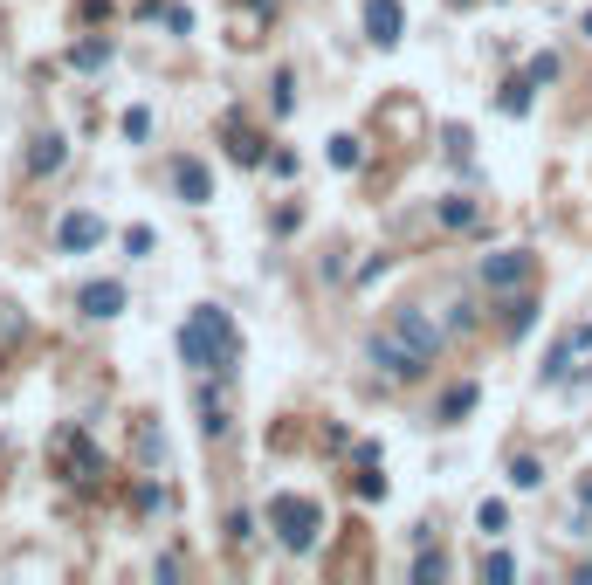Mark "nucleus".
Listing matches in <instances>:
<instances>
[{"instance_id":"39448f33","label":"nucleus","mask_w":592,"mask_h":585,"mask_svg":"<svg viewBox=\"0 0 592 585\" xmlns=\"http://www.w3.org/2000/svg\"><path fill=\"white\" fill-rule=\"evenodd\" d=\"M407 35V7L400 0H365V42L372 49H400Z\"/></svg>"},{"instance_id":"ddd939ff","label":"nucleus","mask_w":592,"mask_h":585,"mask_svg":"<svg viewBox=\"0 0 592 585\" xmlns=\"http://www.w3.org/2000/svg\"><path fill=\"white\" fill-rule=\"evenodd\" d=\"M531 83H537L531 69H524V76H510V83L496 90V111H503V117H524V111H531Z\"/></svg>"},{"instance_id":"c756f323","label":"nucleus","mask_w":592,"mask_h":585,"mask_svg":"<svg viewBox=\"0 0 592 585\" xmlns=\"http://www.w3.org/2000/svg\"><path fill=\"white\" fill-rule=\"evenodd\" d=\"M531 76L537 83H558V56H531Z\"/></svg>"},{"instance_id":"393cba45","label":"nucleus","mask_w":592,"mask_h":585,"mask_svg":"<svg viewBox=\"0 0 592 585\" xmlns=\"http://www.w3.org/2000/svg\"><path fill=\"white\" fill-rule=\"evenodd\" d=\"M124 138H131V145L152 138V111H124Z\"/></svg>"},{"instance_id":"dca6fc26","label":"nucleus","mask_w":592,"mask_h":585,"mask_svg":"<svg viewBox=\"0 0 592 585\" xmlns=\"http://www.w3.org/2000/svg\"><path fill=\"white\" fill-rule=\"evenodd\" d=\"M475 407V386L469 379H462V386H455V393H448V400H441V413H434V420H441V427H455V420H462V413Z\"/></svg>"},{"instance_id":"7ed1b4c3","label":"nucleus","mask_w":592,"mask_h":585,"mask_svg":"<svg viewBox=\"0 0 592 585\" xmlns=\"http://www.w3.org/2000/svg\"><path fill=\"white\" fill-rule=\"evenodd\" d=\"M269 524H276V544L283 551H317L324 544V510L310 496H276L269 503Z\"/></svg>"},{"instance_id":"f8f14e48","label":"nucleus","mask_w":592,"mask_h":585,"mask_svg":"<svg viewBox=\"0 0 592 585\" xmlns=\"http://www.w3.org/2000/svg\"><path fill=\"white\" fill-rule=\"evenodd\" d=\"M269 152H276V145H269V138H255V131H228V159H235V166H269Z\"/></svg>"},{"instance_id":"9d476101","label":"nucleus","mask_w":592,"mask_h":585,"mask_svg":"<svg viewBox=\"0 0 592 585\" xmlns=\"http://www.w3.org/2000/svg\"><path fill=\"white\" fill-rule=\"evenodd\" d=\"M496 324H503V338H531L537 331V296H510V303L496 310Z\"/></svg>"},{"instance_id":"20e7f679","label":"nucleus","mask_w":592,"mask_h":585,"mask_svg":"<svg viewBox=\"0 0 592 585\" xmlns=\"http://www.w3.org/2000/svg\"><path fill=\"white\" fill-rule=\"evenodd\" d=\"M228 386H235V372H200V393H193V400H200V434H207V441H221V434L235 427V420H228Z\"/></svg>"},{"instance_id":"c85d7f7f","label":"nucleus","mask_w":592,"mask_h":585,"mask_svg":"<svg viewBox=\"0 0 592 585\" xmlns=\"http://www.w3.org/2000/svg\"><path fill=\"white\" fill-rule=\"evenodd\" d=\"M228 537H235V544H248V537H255V517H248V510H235V517H228Z\"/></svg>"},{"instance_id":"aec40b11","label":"nucleus","mask_w":592,"mask_h":585,"mask_svg":"<svg viewBox=\"0 0 592 585\" xmlns=\"http://www.w3.org/2000/svg\"><path fill=\"white\" fill-rule=\"evenodd\" d=\"M475 524L489 530V537H503V530H510V503H496V496H489V503L475 510Z\"/></svg>"},{"instance_id":"2f4dec72","label":"nucleus","mask_w":592,"mask_h":585,"mask_svg":"<svg viewBox=\"0 0 592 585\" xmlns=\"http://www.w3.org/2000/svg\"><path fill=\"white\" fill-rule=\"evenodd\" d=\"M579 28H586V42H592V7H586V14H579Z\"/></svg>"},{"instance_id":"f3484780","label":"nucleus","mask_w":592,"mask_h":585,"mask_svg":"<svg viewBox=\"0 0 592 585\" xmlns=\"http://www.w3.org/2000/svg\"><path fill=\"white\" fill-rule=\"evenodd\" d=\"M138 455H145V468L166 462V441H159V427H152V420H138Z\"/></svg>"},{"instance_id":"6e6552de","label":"nucleus","mask_w":592,"mask_h":585,"mask_svg":"<svg viewBox=\"0 0 592 585\" xmlns=\"http://www.w3.org/2000/svg\"><path fill=\"white\" fill-rule=\"evenodd\" d=\"M76 310L97 317V324L118 317V310H124V283H111V276H104V283H83V290H76Z\"/></svg>"},{"instance_id":"b1692460","label":"nucleus","mask_w":592,"mask_h":585,"mask_svg":"<svg viewBox=\"0 0 592 585\" xmlns=\"http://www.w3.org/2000/svg\"><path fill=\"white\" fill-rule=\"evenodd\" d=\"M358 496H365V503H379V496H386V475H379V462H365V475H358Z\"/></svg>"},{"instance_id":"4be33fe9","label":"nucleus","mask_w":592,"mask_h":585,"mask_svg":"<svg viewBox=\"0 0 592 585\" xmlns=\"http://www.w3.org/2000/svg\"><path fill=\"white\" fill-rule=\"evenodd\" d=\"M482 579H517V558H510V551H489V558H482Z\"/></svg>"},{"instance_id":"6ab92c4d","label":"nucleus","mask_w":592,"mask_h":585,"mask_svg":"<svg viewBox=\"0 0 592 585\" xmlns=\"http://www.w3.org/2000/svg\"><path fill=\"white\" fill-rule=\"evenodd\" d=\"M441 228H475V200H441Z\"/></svg>"},{"instance_id":"4468645a","label":"nucleus","mask_w":592,"mask_h":585,"mask_svg":"<svg viewBox=\"0 0 592 585\" xmlns=\"http://www.w3.org/2000/svg\"><path fill=\"white\" fill-rule=\"evenodd\" d=\"M324 159H331V166H338V173H358V166H365V138H352V131H338V138H331V152H324Z\"/></svg>"},{"instance_id":"0eeeda50","label":"nucleus","mask_w":592,"mask_h":585,"mask_svg":"<svg viewBox=\"0 0 592 585\" xmlns=\"http://www.w3.org/2000/svg\"><path fill=\"white\" fill-rule=\"evenodd\" d=\"M56 241H62V255H83V248H97V241H104V221H97V214H62V221H56Z\"/></svg>"},{"instance_id":"a211bd4d","label":"nucleus","mask_w":592,"mask_h":585,"mask_svg":"<svg viewBox=\"0 0 592 585\" xmlns=\"http://www.w3.org/2000/svg\"><path fill=\"white\" fill-rule=\"evenodd\" d=\"M537 482H544V462H537V455H517V462H510V489H537Z\"/></svg>"},{"instance_id":"423d86ee","label":"nucleus","mask_w":592,"mask_h":585,"mask_svg":"<svg viewBox=\"0 0 592 585\" xmlns=\"http://www.w3.org/2000/svg\"><path fill=\"white\" fill-rule=\"evenodd\" d=\"M524 276H531V255H524V248H496V255H482V283H489V290H517Z\"/></svg>"},{"instance_id":"2eb2a0df","label":"nucleus","mask_w":592,"mask_h":585,"mask_svg":"<svg viewBox=\"0 0 592 585\" xmlns=\"http://www.w3.org/2000/svg\"><path fill=\"white\" fill-rule=\"evenodd\" d=\"M104 62H111V35H90L69 49V69H104Z\"/></svg>"},{"instance_id":"9b49d317","label":"nucleus","mask_w":592,"mask_h":585,"mask_svg":"<svg viewBox=\"0 0 592 585\" xmlns=\"http://www.w3.org/2000/svg\"><path fill=\"white\" fill-rule=\"evenodd\" d=\"M62 159H69V138H62V131H42V138L28 145V173H56Z\"/></svg>"},{"instance_id":"a878e982","label":"nucleus","mask_w":592,"mask_h":585,"mask_svg":"<svg viewBox=\"0 0 592 585\" xmlns=\"http://www.w3.org/2000/svg\"><path fill=\"white\" fill-rule=\"evenodd\" d=\"M124 248H131V255H152V248H159V234H152V228H124Z\"/></svg>"},{"instance_id":"1a4fd4ad","label":"nucleus","mask_w":592,"mask_h":585,"mask_svg":"<svg viewBox=\"0 0 592 585\" xmlns=\"http://www.w3.org/2000/svg\"><path fill=\"white\" fill-rule=\"evenodd\" d=\"M173 186H179V200H193V207H200V200H214V173H207L200 159H179V166H173Z\"/></svg>"},{"instance_id":"f03ea898","label":"nucleus","mask_w":592,"mask_h":585,"mask_svg":"<svg viewBox=\"0 0 592 585\" xmlns=\"http://www.w3.org/2000/svg\"><path fill=\"white\" fill-rule=\"evenodd\" d=\"M179 358H186L193 372H241V331H235V317H228L221 303L186 310V324H179Z\"/></svg>"},{"instance_id":"cd10ccee","label":"nucleus","mask_w":592,"mask_h":585,"mask_svg":"<svg viewBox=\"0 0 592 585\" xmlns=\"http://www.w3.org/2000/svg\"><path fill=\"white\" fill-rule=\"evenodd\" d=\"M448 331H475V303H469V296H462V303L448 310Z\"/></svg>"},{"instance_id":"7c9ffc66","label":"nucleus","mask_w":592,"mask_h":585,"mask_svg":"<svg viewBox=\"0 0 592 585\" xmlns=\"http://www.w3.org/2000/svg\"><path fill=\"white\" fill-rule=\"evenodd\" d=\"M579 503H586V510H592V475H586V482H579Z\"/></svg>"},{"instance_id":"bb28decb","label":"nucleus","mask_w":592,"mask_h":585,"mask_svg":"<svg viewBox=\"0 0 592 585\" xmlns=\"http://www.w3.org/2000/svg\"><path fill=\"white\" fill-rule=\"evenodd\" d=\"M269 173H276V179H296V152H290V145H276V152H269Z\"/></svg>"},{"instance_id":"412c9836","label":"nucleus","mask_w":592,"mask_h":585,"mask_svg":"<svg viewBox=\"0 0 592 585\" xmlns=\"http://www.w3.org/2000/svg\"><path fill=\"white\" fill-rule=\"evenodd\" d=\"M414 579H420V585L448 579V558H441V551H420V558H414Z\"/></svg>"},{"instance_id":"f257e3e1","label":"nucleus","mask_w":592,"mask_h":585,"mask_svg":"<svg viewBox=\"0 0 592 585\" xmlns=\"http://www.w3.org/2000/svg\"><path fill=\"white\" fill-rule=\"evenodd\" d=\"M441 345H448V331H441L427 310H393V317L365 338V358H372L386 379H420V372L441 358Z\"/></svg>"},{"instance_id":"5701e85b","label":"nucleus","mask_w":592,"mask_h":585,"mask_svg":"<svg viewBox=\"0 0 592 585\" xmlns=\"http://www.w3.org/2000/svg\"><path fill=\"white\" fill-rule=\"evenodd\" d=\"M269 104H276V117H290V111H296V76H290V69L276 76V97H269Z\"/></svg>"}]
</instances>
